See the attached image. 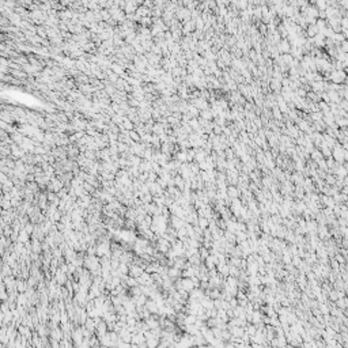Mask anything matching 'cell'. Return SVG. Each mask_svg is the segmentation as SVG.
I'll list each match as a JSON object with an SVG mask.
<instances>
[{"label": "cell", "instance_id": "1", "mask_svg": "<svg viewBox=\"0 0 348 348\" xmlns=\"http://www.w3.org/2000/svg\"><path fill=\"white\" fill-rule=\"evenodd\" d=\"M326 78L330 79L332 83H337V84H342L346 82V78H347V72L344 70H332L329 74H326Z\"/></svg>", "mask_w": 348, "mask_h": 348}, {"label": "cell", "instance_id": "2", "mask_svg": "<svg viewBox=\"0 0 348 348\" xmlns=\"http://www.w3.org/2000/svg\"><path fill=\"white\" fill-rule=\"evenodd\" d=\"M332 158L335 159L337 163H344L346 162V148L343 147V144H337L332 148Z\"/></svg>", "mask_w": 348, "mask_h": 348}, {"label": "cell", "instance_id": "3", "mask_svg": "<svg viewBox=\"0 0 348 348\" xmlns=\"http://www.w3.org/2000/svg\"><path fill=\"white\" fill-rule=\"evenodd\" d=\"M83 332H82V325L76 326L72 330V342L74 347H82V342H83Z\"/></svg>", "mask_w": 348, "mask_h": 348}, {"label": "cell", "instance_id": "4", "mask_svg": "<svg viewBox=\"0 0 348 348\" xmlns=\"http://www.w3.org/2000/svg\"><path fill=\"white\" fill-rule=\"evenodd\" d=\"M143 272H144V268L139 267V265H136V264H129V276L138 279L142 276Z\"/></svg>", "mask_w": 348, "mask_h": 348}, {"label": "cell", "instance_id": "5", "mask_svg": "<svg viewBox=\"0 0 348 348\" xmlns=\"http://www.w3.org/2000/svg\"><path fill=\"white\" fill-rule=\"evenodd\" d=\"M185 223H186V222L184 219H181V218H178L177 215H172V216H170V224H172L173 227H176L177 230L185 226Z\"/></svg>", "mask_w": 348, "mask_h": 348}, {"label": "cell", "instance_id": "6", "mask_svg": "<svg viewBox=\"0 0 348 348\" xmlns=\"http://www.w3.org/2000/svg\"><path fill=\"white\" fill-rule=\"evenodd\" d=\"M168 275H169L170 279H173V280L176 282L177 279L182 278V269H180V268H177V267H172V268H169Z\"/></svg>", "mask_w": 348, "mask_h": 348}, {"label": "cell", "instance_id": "7", "mask_svg": "<svg viewBox=\"0 0 348 348\" xmlns=\"http://www.w3.org/2000/svg\"><path fill=\"white\" fill-rule=\"evenodd\" d=\"M144 306L151 312V314H158V305H156V302L152 298H148Z\"/></svg>", "mask_w": 348, "mask_h": 348}, {"label": "cell", "instance_id": "8", "mask_svg": "<svg viewBox=\"0 0 348 348\" xmlns=\"http://www.w3.org/2000/svg\"><path fill=\"white\" fill-rule=\"evenodd\" d=\"M27 282L25 279H16V290L19 292H26L27 291Z\"/></svg>", "mask_w": 348, "mask_h": 348}, {"label": "cell", "instance_id": "9", "mask_svg": "<svg viewBox=\"0 0 348 348\" xmlns=\"http://www.w3.org/2000/svg\"><path fill=\"white\" fill-rule=\"evenodd\" d=\"M185 332H188L189 335H192V336H194V335H199V333H201V332H200V328L196 325V324H190V325H186Z\"/></svg>", "mask_w": 348, "mask_h": 348}, {"label": "cell", "instance_id": "10", "mask_svg": "<svg viewBox=\"0 0 348 348\" xmlns=\"http://www.w3.org/2000/svg\"><path fill=\"white\" fill-rule=\"evenodd\" d=\"M29 240H32V235H30L27 231L25 230V228H22V230L19 231V237H18V242H22V244H25V242H27Z\"/></svg>", "mask_w": 348, "mask_h": 348}, {"label": "cell", "instance_id": "11", "mask_svg": "<svg viewBox=\"0 0 348 348\" xmlns=\"http://www.w3.org/2000/svg\"><path fill=\"white\" fill-rule=\"evenodd\" d=\"M144 208H146V212H147V215H155L156 210H158V206L152 201V203H148V204H144Z\"/></svg>", "mask_w": 348, "mask_h": 348}, {"label": "cell", "instance_id": "12", "mask_svg": "<svg viewBox=\"0 0 348 348\" xmlns=\"http://www.w3.org/2000/svg\"><path fill=\"white\" fill-rule=\"evenodd\" d=\"M84 326H86V328L90 330L91 333H95V329H97V325H95V321H94V318L93 317H88L87 318V321H86V324H84Z\"/></svg>", "mask_w": 348, "mask_h": 348}, {"label": "cell", "instance_id": "13", "mask_svg": "<svg viewBox=\"0 0 348 348\" xmlns=\"http://www.w3.org/2000/svg\"><path fill=\"white\" fill-rule=\"evenodd\" d=\"M27 302H29V296L26 295V292H19L18 298H16V303L22 305V306H26Z\"/></svg>", "mask_w": 348, "mask_h": 348}, {"label": "cell", "instance_id": "14", "mask_svg": "<svg viewBox=\"0 0 348 348\" xmlns=\"http://www.w3.org/2000/svg\"><path fill=\"white\" fill-rule=\"evenodd\" d=\"M188 261H189L192 265H197V267H199V265L201 264V262H203V260H201V257H200V253H199V252H197L196 254H193L192 257L188 258Z\"/></svg>", "mask_w": 348, "mask_h": 348}, {"label": "cell", "instance_id": "15", "mask_svg": "<svg viewBox=\"0 0 348 348\" xmlns=\"http://www.w3.org/2000/svg\"><path fill=\"white\" fill-rule=\"evenodd\" d=\"M101 346L104 347H110L113 346V342H112V337H110V332H108L106 335L101 339Z\"/></svg>", "mask_w": 348, "mask_h": 348}, {"label": "cell", "instance_id": "16", "mask_svg": "<svg viewBox=\"0 0 348 348\" xmlns=\"http://www.w3.org/2000/svg\"><path fill=\"white\" fill-rule=\"evenodd\" d=\"M136 216H138V212H136V208H135V207H128L127 214H125V218H128V219H134V220H136Z\"/></svg>", "mask_w": 348, "mask_h": 348}, {"label": "cell", "instance_id": "17", "mask_svg": "<svg viewBox=\"0 0 348 348\" xmlns=\"http://www.w3.org/2000/svg\"><path fill=\"white\" fill-rule=\"evenodd\" d=\"M224 238H226V241L230 242V244H235V242H237L235 234L231 233V231H228V230H224Z\"/></svg>", "mask_w": 348, "mask_h": 348}, {"label": "cell", "instance_id": "18", "mask_svg": "<svg viewBox=\"0 0 348 348\" xmlns=\"http://www.w3.org/2000/svg\"><path fill=\"white\" fill-rule=\"evenodd\" d=\"M235 237H237V244L246 241L248 240V231H237V233H235Z\"/></svg>", "mask_w": 348, "mask_h": 348}, {"label": "cell", "instance_id": "19", "mask_svg": "<svg viewBox=\"0 0 348 348\" xmlns=\"http://www.w3.org/2000/svg\"><path fill=\"white\" fill-rule=\"evenodd\" d=\"M140 199H142V201H143V204L152 203V201H154V194H152L151 192H150V193H146V194H142Z\"/></svg>", "mask_w": 348, "mask_h": 348}, {"label": "cell", "instance_id": "20", "mask_svg": "<svg viewBox=\"0 0 348 348\" xmlns=\"http://www.w3.org/2000/svg\"><path fill=\"white\" fill-rule=\"evenodd\" d=\"M159 342H161V337H152V339L147 340V346L148 348H155L159 346Z\"/></svg>", "mask_w": 348, "mask_h": 348}, {"label": "cell", "instance_id": "21", "mask_svg": "<svg viewBox=\"0 0 348 348\" xmlns=\"http://www.w3.org/2000/svg\"><path fill=\"white\" fill-rule=\"evenodd\" d=\"M125 283H127V286H128L129 288H131V287H135V286H139L138 279H136V278H132V276H129V275H128V278L125 279Z\"/></svg>", "mask_w": 348, "mask_h": 348}, {"label": "cell", "instance_id": "22", "mask_svg": "<svg viewBox=\"0 0 348 348\" xmlns=\"http://www.w3.org/2000/svg\"><path fill=\"white\" fill-rule=\"evenodd\" d=\"M61 216H63V212H61L60 210H57L56 212H54V214L52 215V216L49 218V219L52 220L53 223H57V222H60V220H61Z\"/></svg>", "mask_w": 348, "mask_h": 348}, {"label": "cell", "instance_id": "23", "mask_svg": "<svg viewBox=\"0 0 348 348\" xmlns=\"http://www.w3.org/2000/svg\"><path fill=\"white\" fill-rule=\"evenodd\" d=\"M199 253H200V257H201V260H206V258L208 257V256H210V249H207L206 246H201L200 249H199Z\"/></svg>", "mask_w": 348, "mask_h": 348}, {"label": "cell", "instance_id": "24", "mask_svg": "<svg viewBox=\"0 0 348 348\" xmlns=\"http://www.w3.org/2000/svg\"><path fill=\"white\" fill-rule=\"evenodd\" d=\"M177 231H178V233H177V237H178L180 240H182V241H184V240H185V238L188 237V231H186V227H185V226L181 227V228H178Z\"/></svg>", "mask_w": 348, "mask_h": 348}, {"label": "cell", "instance_id": "25", "mask_svg": "<svg viewBox=\"0 0 348 348\" xmlns=\"http://www.w3.org/2000/svg\"><path fill=\"white\" fill-rule=\"evenodd\" d=\"M0 206H2L3 210H10V208H12V206H11V200L4 199V197H2V201H0Z\"/></svg>", "mask_w": 348, "mask_h": 348}, {"label": "cell", "instance_id": "26", "mask_svg": "<svg viewBox=\"0 0 348 348\" xmlns=\"http://www.w3.org/2000/svg\"><path fill=\"white\" fill-rule=\"evenodd\" d=\"M118 271L124 275H129V264H127V262H121L120 267H118Z\"/></svg>", "mask_w": 348, "mask_h": 348}, {"label": "cell", "instance_id": "27", "mask_svg": "<svg viewBox=\"0 0 348 348\" xmlns=\"http://www.w3.org/2000/svg\"><path fill=\"white\" fill-rule=\"evenodd\" d=\"M335 303H336V306H337L339 309H346V308H348L347 301H346V298H344V296H343V298H339Z\"/></svg>", "mask_w": 348, "mask_h": 348}, {"label": "cell", "instance_id": "28", "mask_svg": "<svg viewBox=\"0 0 348 348\" xmlns=\"http://www.w3.org/2000/svg\"><path fill=\"white\" fill-rule=\"evenodd\" d=\"M83 188H84V190H86L87 193H90V194H93V193L95 192V190H97L93 185H91V184H88L87 181H84V182H83Z\"/></svg>", "mask_w": 348, "mask_h": 348}, {"label": "cell", "instance_id": "29", "mask_svg": "<svg viewBox=\"0 0 348 348\" xmlns=\"http://www.w3.org/2000/svg\"><path fill=\"white\" fill-rule=\"evenodd\" d=\"M199 226L201 228H208V226H210V219H207V218H199Z\"/></svg>", "mask_w": 348, "mask_h": 348}, {"label": "cell", "instance_id": "30", "mask_svg": "<svg viewBox=\"0 0 348 348\" xmlns=\"http://www.w3.org/2000/svg\"><path fill=\"white\" fill-rule=\"evenodd\" d=\"M279 49H280L282 52L287 53L288 50H290V45H288V42H287V41H282V42H280V45H279Z\"/></svg>", "mask_w": 348, "mask_h": 348}, {"label": "cell", "instance_id": "31", "mask_svg": "<svg viewBox=\"0 0 348 348\" xmlns=\"http://www.w3.org/2000/svg\"><path fill=\"white\" fill-rule=\"evenodd\" d=\"M148 173H150V172H143V173H140V176L138 177L139 181H140V182H143V184L147 182V181H148Z\"/></svg>", "mask_w": 348, "mask_h": 348}, {"label": "cell", "instance_id": "32", "mask_svg": "<svg viewBox=\"0 0 348 348\" xmlns=\"http://www.w3.org/2000/svg\"><path fill=\"white\" fill-rule=\"evenodd\" d=\"M0 310H2V312H4V313H7L8 310H11V309H10V302H8V301H2V306H0Z\"/></svg>", "mask_w": 348, "mask_h": 348}, {"label": "cell", "instance_id": "33", "mask_svg": "<svg viewBox=\"0 0 348 348\" xmlns=\"http://www.w3.org/2000/svg\"><path fill=\"white\" fill-rule=\"evenodd\" d=\"M156 182L161 185L163 189H168V181H165L163 178H161V177H158V180H156Z\"/></svg>", "mask_w": 348, "mask_h": 348}, {"label": "cell", "instance_id": "34", "mask_svg": "<svg viewBox=\"0 0 348 348\" xmlns=\"http://www.w3.org/2000/svg\"><path fill=\"white\" fill-rule=\"evenodd\" d=\"M340 49L343 50V52L348 53V40H344L342 44H340Z\"/></svg>", "mask_w": 348, "mask_h": 348}, {"label": "cell", "instance_id": "35", "mask_svg": "<svg viewBox=\"0 0 348 348\" xmlns=\"http://www.w3.org/2000/svg\"><path fill=\"white\" fill-rule=\"evenodd\" d=\"M8 180H10L8 174H6V173H3V172L0 173V182H2V184H6Z\"/></svg>", "mask_w": 348, "mask_h": 348}, {"label": "cell", "instance_id": "36", "mask_svg": "<svg viewBox=\"0 0 348 348\" xmlns=\"http://www.w3.org/2000/svg\"><path fill=\"white\" fill-rule=\"evenodd\" d=\"M112 68H113V70H114L117 74H121V72H122V68L118 67V66H112Z\"/></svg>", "mask_w": 348, "mask_h": 348}]
</instances>
